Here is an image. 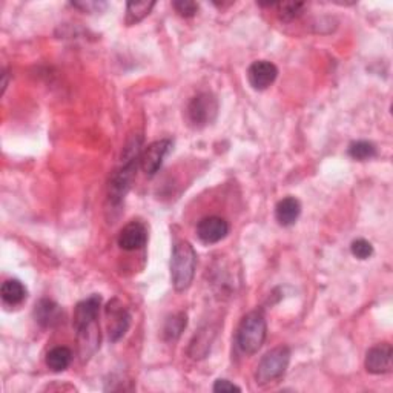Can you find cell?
Returning a JSON list of instances; mask_svg holds the SVG:
<instances>
[{"instance_id":"6da1fadb","label":"cell","mask_w":393,"mask_h":393,"mask_svg":"<svg viewBox=\"0 0 393 393\" xmlns=\"http://www.w3.org/2000/svg\"><path fill=\"white\" fill-rule=\"evenodd\" d=\"M197 252L189 241L180 240L174 244L171 255V278L177 292H184L195 277Z\"/></svg>"},{"instance_id":"7a4b0ae2","label":"cell","mask_w":393,"mask_h":393,"mask_svg":"<svg viewBox=\"0 0 393 393\" xmlns=\"http://www.w3.org/2000/svg\"><path fill=\"white\" fill-rule=\"evenodd\" d=\"M268 326L266 320H264L263 312L253 310L244 315L240 321V326L237 329V346L239 349L246 353V355H253L257 353L266 340Z\"/></svg>"},{"instance_id":"3957f363","label":"cell","mask_w":393,"mask_h":393,"mask_svg":"<svg viewBox=\"0 0 393 393\" xmlns=\"http://www.w3.org/2000/svg\"><path fill=\"white\" fill-rule=\"evenodd\" d=\"M140 143L137 142L131 147H127V154L125 155V162L120 169H117L111 177L110 182V199L112 203H120L126 192L130 191L134 182L137 163L140 162Z\"/></svg>"},{"instance_id":"277c9868","label":"cell","mask_w":393,"mask_h":393,"mask_svg":"<svg viewBox=\"0 0 393 393\" xmlns=\"http://www.w3.org/2000/svg\"><path fill=\"white\" fill-rule=\"evenodd\" d=\"M290 362V349L288 346H278L269 350L260 361V365L255 372V379L257 384L264 386L269 382L281 378L286 373Z\"/></svg>"},{"instance_id":"5b68a950","label":"cell","mask_w":393,"mask_h":393,"mask_svg":"<svg viewBox=\"0 0 393 393\" xmlns=\"http://www.w3.org/2000/svg\"><path fill=\"white\" fill-rule=\"evenodd\" d=\"M219 114V102L212 94L201 93L195 95L188 105V119L194 127L211 125Z\"/></svg>"},{"instance_id":"8992f818","label":"cell","mask_w":393,"mask_h":393,"mask_svg":"<svg viewBox=\"0 0 393 393\" xmlns=\"http://www.w3.org/2000/svg\"><path fill=\"white\" fill-rule=\"evenodd\" d=\"M105 313L108 318V333L112 342L119 341L131 326V315L127 309L123 306L120 300H111L105 308Z\"/></svg>"},{"instance_id":"52a82bcc","label":"cell","mask_w":393,"mask_h":393,"mask_svg":"<svg viewBox=\"0 0 393 393\" xmlns=\"http://www.w3.org/2000/svg\"><path fill=\"white\" fill-rule=\"evenodd\" d=\"M171 150H172V142L168 139L157 140L146 147L140 157V164L147 177H154L157 172H159V169L163 164V160L166 159V155L169 154Z\"/></svg>"},{"instance_id":"ba28073f","label":"cell","mask_w":393,"mask_h":393,"mask_svg":"<svg viewBox=\"0 0 393 393\" xmlns=\"http://www.w3.org/2000/svg\"><path fill=\"white\" fill-rule=\"evenodd\" d=\"M229 223L221 217H204L197 224V235L204 244H215L228 237Z\"/></svg>"},{"instance_id":"9c48e42d","label":"cell","mask_w":393,"mask_h":393,"mask_svg":"<svg viewBox=\"0 0 393 393\" xmlns=\"http://www.w3.org/2000/svg\"><path fill=\"white\" fill-rule=\"evenodd\" d=\"M278 75V68L268 61L253 62L248 70L249 85L255 91H264L275 82Z\"/></svg>"},{"instance_id":"30bf717a","label":"cell","mask_w":393,"mask_h":393,"mask_svg":"<svg viewBox=\"0 0 393 393\" xmlns=\"http://www.w3.org/2000/svg\"><path fill=\"white\" fill-rule=\"evenodd\" d=\"M392 357L393 349L389 342L377 344L372 347L366 355V369L373 375H381V373H389L392 370Z\"/></svg>"},{"instance_id":"8fae6325","label":"cell","mask_w":393,"mask_h":393,"mask_svg":"<svg viewBox=\"0 0 393 393\" xmlns=\"http://www.w3.org/2000/svg\"><path fill=\"white\" fill-rule=\"evenodd\" d=\"M119 246L123 251H139L147 241V231L146 226L142 221H131L127 223L119 234Z\"/></svg>"},{"instance_id":"7c38bea8","label":"cell","mask_w":393,"mask_h":393,"mask_svg":"<svg viewBox=\"0 0 393 393\" xmlns=\"http://www.w3.org/2000/svg\"><path fill=\"white\" fill-rule=\"evenodd\" d=\"M100 306H102V297L97 293L78 303L74 310V321H73L74 328L78 330L88 326V324L97 321Z\"/></svg>"},{"instance_id":"4fadbf2b","label":"cell","mask_w":393,"mask_h":393,"mask_svg":"<svg viewBox=\"0 0 393 393\" xmlns=\"http://www.w3.org/2000/svg\"><path fill=\"white\" fill-rule=\"evenodd\" d=\"M301 215V203L295 197H284L275 206V219L283 228H289L297 223Z\"/></svg>"},{"instance_id":"5bb4252c","label":"cell","mask_w":393,"mask_h":393,"mask_svg":"<svg viewBox=\"0 0 393 393\" xmlns=\"http://www.w3.org/2000/svg\"><path fill=\"white\" fill-rule=\"evenodd\" d=\"M34 317L42 328H54L63 321V312L57 303L51 300H41L38 304H36Z\"/></svg>"},{"instance_id":"9a60e30c","label":"cell","mask_w":393,"mask_h":393,"mask_svg":"<svg viewBox=\"0 0 393 393\" xmlns=\"http://www.w3.org/2000/svg\"><path fill=\"white\" fill-rule=\"evenodd\" d=\"M0 295H2V300L6 304H9V306H17V304H21L26 300L28 290L22 281L6 280L2 284V289H0Z\"/></svg>"},{"instance_id":"2e32d148","label":"cell","mask_w":393,"mask_h":393,"mask_svg":"<svg viewBox=\"0 0 393 393\" xmlns=\"http://www.w3.org/2000/svg\"><path fill=\"white\" fill-rule=\"evenodd\" d=\"M73 352L65 346H57L46 353V366L53 372H63L70 367Z\"/></svg>"},{"instance_id":"e0dca14e","label":"cell","mask_w":393,"mask_h":393,"mask_svg":"<svg viewBox=\"0 0 393 393\" xmlns=\"http://www.w3.org/2000/svg\"><path fill=\"white\" fill-rule=\"evenodd\" d=\"M188 326V315L184 312H179L169 317L164 323L163 337L166 341H177L180 338L183 330Z\"/></svg>"},{"instance_id":"ac0fdd59","label":"cell","mask_w":393,"mask_h":393,"mask_svg":"<svg viewBox=\"0 0 393 393\" xmlns=\"http://www.w3.org/2000/svg\"><path fill=\"white\" fill-rule=\"evenodd\" d=\"M155 2H130L126 5V25H135L150 16Z\"/></svg>"},{"instance_id":"d6986e66","label":"cell","mask_w":393,"mask_h":393,"mask_svg":"<svg viewBox=\"0 0 393 393\" xmlns=\"http://www.w3.org/2000/svg\"><path fill=\"white\" fill-rule=\"evenodd\" d=\"M349 155L353 160L366 162L377 157V146L367 140H358L349 145Z\"/></svg>"},{"instance_id":"ffe728a7","label":"cell","mask_w":393,"mask_h":393,"mask_svg":"<svg viewBox=\"0 0 393 393\" xmlns=\"http://www.w3.org/2000/svg\"><path fill=\"white\" fill-rule=\"evenodd\" d=\"M273 6L277 8V13H278L281 21L290 22V21H293V19H297L298 16H301L306 4H303V2H280V4H275Z\"/></svg>"},{"instance_id":"44dd1931","label":"cell","mask_w":393,"mask_h":393,"mask_svg":"<svg viewBox=\"0 0 393 393\" xmlns=\"http://www.w3.org/2000/svg\"><path fill=\"white\" fill-rule=\"evenodd\" d=\"M350 252L353 257L358 260H367L373 255V246L370 241H367L365 239H358V240L352 241Z\"/></svg>"},{"instance_id":"7402d4cb","label":"cell","mask_w":393,"mask_h":393,"mask_svg":"<svg viewBox=\"0 0 393 393\" xmlns=\"http://www.w3.org/2000/svg\"><path fill=\"white\" fill-rule=\"evenodd\" d=\"M172 6L183 17H192L199 11V4L191 2V0H179V2H174Z\"/></svg>"},{"instance_id":"603a6c76","label":"cell","mask_w":393,"mask_h":393,"mask_svg":"<svg viewBox=\"0 0 393 393\" xmlns=\"http://www.w3.org/2000/svg\"><path fill=\"white\" fill-rule=\"evenodd\" d=\"M71 5L74 8L82 9L83 13H100L102 9L106 8L105 2H90V0H86V2H74Z\"/></svg>"},{"instance_id":"cb8c5ba5","label":"cell","mask_w":393,"mask_h":393,"mask_svg":"<svg viewBox=\"0 0 393 393\" xmlns=\"http://www.w3.org/2000/svg\"><path fill=\"white\" fill-rule=\"evenodd\" d=\"M212 390L217 393H228V392H241V387L234 384V382H231L229 379H217Z\"/></svg>"},{"instance_id":"d4e9b609","label":"cell","mask_w":393,"mask_h":393,"mask_svg":"<svg viewBox=\"0 0 393 393\" xmlns=\"http://www.w3.org/2000/svg\"><path fill=\"white\" fill-rule=\"evenodd\" d=\"M6 85H8V74L6 73H4V82H2V94L5 93V90H6Z\"/></svg>"}]
</instances>
